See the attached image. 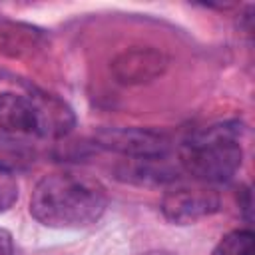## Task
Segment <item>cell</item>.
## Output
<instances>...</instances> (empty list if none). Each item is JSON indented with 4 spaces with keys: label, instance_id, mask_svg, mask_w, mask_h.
<instances>
[{
    "label": "cell",
    "instance_id": "8",
    "mask_svg": "<svg viewBox=\"0 0 255 255\" xmlns=\"http://www.w3.org/2000/svg\"><path fill=\"white\" fill-rule=\"evenodd\" d=\"M211 255H255V235L251 229H233L219 239Z\"/></svg>",
    "mask_w": 255,
    "mask_h": 255
},
{
    "label": "cell",
    "instance_id": "1",
    "mask_svg": "<svg viewBox=\"0 0 255 255\" xmlns=\"http://www.w3.org/2000/svg\"><path fill=\"white\" fill-rule=\"evenodd\" d=\"M106 207V187L74 171L44 175L30 195L32 217L50 229H86L100 221Z\"/></svg>",
    "mask_w": 255,
    "mask_h": 255
},
{
    "label": "cell",
    "instance_id": "9",
    "mask_svg": "<svg viewBox=\"0 0 255 255\" xmlns=\"http://www.w3.org/2000/svg\"><path fill=\"white\" fill-rule=\"evenodd\" d=\"M18 195H20V185L16 175L8 167L0 165V213L12 209V205L18 201Z\"/></svg>",
    "mask_w": 255,
    "mask_h": 255
},
{
    "label": "cell",
    "instance_id": "3",
    "mask_svg": "<svg viewBox=\"0 0 255 255\" xmlns=\"http://www.w3.org/2000/svg\"><path fill=\"white\" fill-rule=\"evenodd\" d=\"M163 217L175 225H191L221 209V199L211 187H175L163 193L159 205Z\"/></svg>",
    "mask_w": 255,
    "mask_h": 255
},
{
    "label": "cell",
    "instance_id": "5",
    "mask_svg": "<svg viewBox=\"0 0 255 255\" xmlns=\"http://www.w3.org/2000/svg\"><path fill=\"white\" fill-rule=\"evenodd\" d=\"M98 143L106 149L131 157L135 161L163 159L169 151V143L161 133L139 128H112L98 133Z\"/></svg>",
    "mask_w": 255,
    "mask_h": 255
},
{
    "label": "cell",
    "instance_id": "11",
    "mask_svg": "<svg viewBox=\"0 0 255 255\" xmlns=\"http://www.w3.org/2000/svg\"><path fill=\"white\" fill-rule=\"evenodd\" d=\"M139 255H173L171 251H163V249H159V251H145V253H139Z\"/></svg>",
    "mask_w": 255,
    "mask_h": 255
},
{
    "label": "cell",
    "instance_id": "7",
    "mask_svg": "<svg viewBox=\"0 0 255 255\" xmlns=\"http://www.w3.org/2000/svg\"><path fill=\"white\" fill-rule=\"evenodd\" d=\"M0 128L8 133L38 135V114L32 96L0 92Z\"/></svg>",
    "mask_w": 255,
    "mask_h": 255
},
{
    "label": "cell",
    "instance_id": "4",
    "mask_svg": "<svg viewBox=\"0 0 255 255\" xmlns=\"http://www.w3.org/2000/svg\"><path fill=\"white\" fill-rule=\"evenodd\" d=\"M169 68V56L153 46H133L120 52L110 70L118 84L122 86H141L149 84L165 74Z\"/></svg>",
    "mask_w": 255,
    "mask_h": 255
},
{
    "label": "cell",
    "instance_id": "2",
    "mask_svg": "<svg viewBox=\"0 0 255 255\" xmlns=\"http://www.w3.org/2000/svg\"><path fill=\"white\" fill-rule=\"evenodd\" d=\"M239 124L223 122L191 133L179 147L181 169L199 183H225L243 163Z\"/></svg>",
    "mask_w": 255,
    "mask_h": 255
},
{
    "label": "cell",
    "instance_id": "6",
    "mask_svg": "<svg viewBox=\"0 0 255 255\" xmlns=\"http://www.w3.org/2000/svg\"><path fill=\"white\" fill-rule=\"evenodd\" d=\"M30 96L34 100L36 114H38V135L40 137L60 139V137H66L74 129L76 116H74V110L64 100L52 94H44V92H36Z\"/></svg>",
    "mask_w": 255,
    "mask_h": 255
},
{
    "label": "cell",
    "instance_id": "10",
    "mask_svg": "<svg viewBox=\"0 0 255 255\" xmlns=\"http://www.w3.org/2000/svg\"><path fill=\"white\" fill-rule=\"evenodd\" d=\"M0 255H16L14 239H12L10 231L4 227H0Z\"/></svg>",
    "mask_w": 255,
    "mask_h": 255
}]
</instances>
